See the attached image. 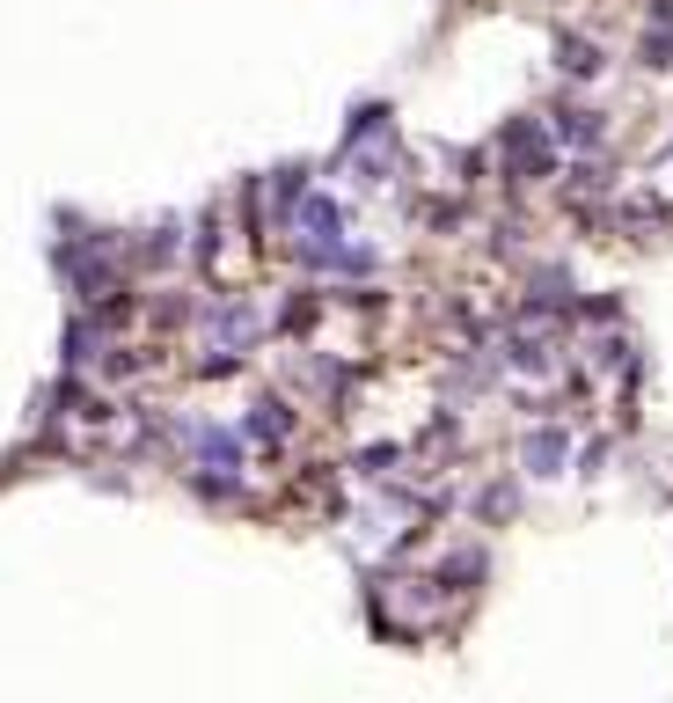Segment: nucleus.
I'll use <instances>...</instances> for the list:
<instances>
[{
    "label": "nucleus",
    "instance_id": "f03ea898",
    "mask_svg": "<svg viewBox=\"0 0 673 703\" xmlns=\"http://www.w3.org/2000/svg\"><path fill=\"white\" fill-rule=\"evenodd\" d=\"M564 140H601V118L593 110H564Z\"/></svg>",
    "mask_w": 673,
    "mask_h": 703
},
{
    "label": "nucleus",
    "instance_id": "7ed1b4c3",
    "mask_svg": "<svg viewBox=\"0 0 673 703\" xmlns=\"http://www.w3.org/2000/svg\"><path fill=\"white\" fill-rule=\"evenodd\" d=\"M564 67H571V73H601V51H593V45H564Z\"/></svg>",
    "mask_w": 673,
    "mask_h": 703
},
{
    "label": "nucleus",
    "instance_id": "f257e3e1",
    "mask_svg": "<svg viewBox=\"0 0 673 703\" xmlns=\"http://www.w3.org/2000/svg\"><path fill=\"white\" fill-rule=\"evenodd\" d=\"M528 461L542 469V477H550L556 461H564V433H534V440H528Z\"/></svg>",
    "mask_w": 673,
    "mask_h": 703
}]
</instances>
